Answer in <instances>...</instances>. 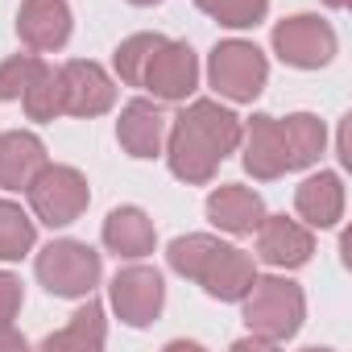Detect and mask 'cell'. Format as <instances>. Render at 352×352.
Here are the masks:
<instances>
[{
    "mask_svg": "<svg viewBox=\"0 0 352 352\" xmlns=\"http://www.w3.org/2000/svg\"><path fill=\"white\" fill-rule=\"evenodd\" d=\"M294 212L307 220V228H336L344 220V179L336 170L307 174L294 191Z\"/></svg>",
    "mask_w": 352,
    "mask_h": 352,
    "instance_id": "9a60e30c",
    "label": "cell"
},
{
    "mask_svg": "<svg viewBox=\"0 0 352 352\" xmlns=\"http://www.w3.org/2000/svg\"><path fill=\"white\" fill-rule=\"evenodd\" d=\"M141 87L153 91V100L162 104H183L187 96H195L199 87V58L187 42H162L149 63H145V75H141Z\"/></svg>",
    "mask_w": 352,
    "mask_h": 352,
    "instance_id": "ba28073f",
    "label": "cell"
},
{
    "mask_svg": "<svg viewBox=\"0 0 352 352\" xmlns=\"http://www.w3.org/2000/svg\"><path fill=\"white\" fill-rule=\"evenodd\" d=\"M71 5L67 0H21L17 9V38L34 50V54H50L63 50L71 42Z\"/></svg>",
    "mask_w": 352,
    "mask_h": 352,
    "instance_id": "7c38bea8",
    "label": "cell"
},
{
    "mask_svg": "<svg viewBox=\"0 0 352 352\" xmlns=\"http://www.w3.org/2000/svg\"><path fill=\"white\" fill-rule=\"evenodd\" d=\"M208 220L228 236H253L257 224L265 220V199L253 187L224 183L208 195Z\"/></svg>",
    "mask_w": 352,
    "mask_h": 352,
    "instance_id": "5bb4252c",
    "label": "cell"
},
{
    "mask_svg": "<svg viewBox=\"0 0 352 352\" xmlns=\"http://www.w3.org/2000/svg\"><path fill=\"white\" fill-rule=\"evenodd\" d=\"M25 344H30V340H25L13 323H9V327H0V352H25Z\"/></svg>",
    "mask_w": 352,
    "mask_h": 352,
    "instance_id": "83f0119b",
    "label": "cell"
},
{
    "mask_svg": "<svg viewBox=\"0 0 352 352\" xmlns=\"http://www.w3.org/2000/svg\"><path fill=\"white\" fill-rule=\"evenodd\" d=\"M241 145V116L220 100H191L174 124L166 129V162L179 183L204 187L216 179V170Z\"/></svg>",
    "mask_w": 352,
    "mask_h": 352,
    "instance_id": "6da1fadb",
    "label": "cell"
},
{
    "mask_svg": "<svg viewBox=\"0 0 352 352\" xmlns=\"http://www.w3.org/2000/svg\"><path fill=\"white\" fill-rule=\"evenodd\" d=\"M100 236H104V249L116 253V257H124V261H141V257H149L153 245H157V228H153V220H149L141 208H133V204L112 208L108 220H104V232H100Z\"/></svg>",
    "mask_w": 352,
    "mask_h": 352,
    "instance_id": "2e32d148",
    "label": "cell"
},
{
    "mask_svg": "<svg viewBox=\"0 0 352 352\" xmlns=\"http://www.w3.org/2000/svg\"><path fill=\"white\" fill-rule=\"evenodd\" d=\"M162 42H166L162 34H133V38H124V42L116 46V54H112V67H116L120 83H129V87H141L145 63H149V54H153Z\"/></svg>",
    "mask_w": 352,
    "mask_h": 352,
    "instance_id": "cb8c5ba5",
    "label": "cell"
},
{
    "mask_svg": "<svg viewBox=\"0 0 352 352\" xmlns=\"http://www.w3.org/2000/svg\"><path fill=\"white\" fill-rule=\"evenodd\" d=\"M38 67H42V58H38V54H13V58L0 63V104L21 100V96H25V87L34 83Z\"/></svg>",
    "mask_w": 352,
    "mask_h": 352,
    "instance_id": "484cf974",
    "label": "cell"
},
{
    "mask_svg": "<svg viewBox=\"0 0 352 352\" xmlns=\"http://www.w3.org/2000/svg\"><path fill=\"white\" fill-rule=\"evenodd\" d=\"M323 5H327V9H336V13H340V9H348V0H323Z\"/></svg>",
    "mask_w": 352,
    "mask_h": 352,
    "instance_id": "4dcf8cb0",
    "label": "cell"
},
{
    "mask_svg": "<svg viewBox=\"0 0 352 352\" xmlns=\"http://www.w3.org/2000/svg\"><path fill=\"white\" fill-rule=\"evenodd\" d=\"M34 274H38V282H42L50 294H58V298H87V294L100 286V278H104V261H100V253H96L87 241L63 236V241H50V245L38 253Z\"/></svg>",
    "mask_w": 352,
    "mask_h": 352,
    "instance_id": "3957f363",
    "label": "cell"
},
{
    "mask_svg": "<svg viewBox=\"0 0 352 352\" xmlns=\"http://www.w3.org/2000/svg\"><path fill=\"white\" fill-rule=\"evenodd\" d=\"M220 249H224V241H220V236L191 232V236H174V241H170V249H166V261H170V270L179 274V278H191V282H199V274L208 270V261H212Z\"/></svg>",
    "mask_w": 352,
    "mask_h": 352,
    "instance_id": "44dd1931",
    "label": "cell"
},
{
    "mask_svg": "<svg viewBox=\"0 0 352 352\" xmlns=\"http://www.w3.org/2000/svg\"><path fill=\"white\" fill-rule=\"evenodd\" d=\"M245 149V170L253 174L257 183H274L290 170L286 166V141H282V120L270 112H257L249 124H241V145Z\"/></svg>",
    "mask_w": 352,
    "mask_h": 352,
    "instance_id": "30bf717a",
    "label": "cell"
},
{
    "mask_svg": "<svg viewBox=\"0 0 352 352\" xmlns=\"http://www.w3.org/2000/svg\"><path fill=\"white\" fill-rule=\"evenodd\" d=\"M21 104H25V116L38 120V124L58 120L63 116V75H58V67H46L42 63L38 75H34V83L25 87Z\"/></svg>",
    "mask_w": 352,
    "mask_h": 352,
    "instance_id": "603a6c76",
    "label": "cell"
},
{
    "mask_svg": "<svg viewBox=\"0 0 352 352\" xmlns=\"http://www.w3.org/2000/svg\"><path fill=\"white\" fill-rule=\"evenodd\" d=\"M104 340H108L104 307L87 294V302L71 315V323H67L63 331H50V336L42 340V348H46V352H63V348H71V352H100Z\"/></svg>",
    "mask_w": 352,
    "mask_h": 352,
    "instance_id": "d6986e66",
    "label": "cell"
},
{
    "mask_svg": "<svg viewBox=\"0 0 352 352\" xmlns=\"http://www.w3.org/2000/svg\"><path fill=\"white\" fill-rule=\"evenodd\" d=\"M25 195H30V208H34L38 224H46V228L75 224L87 212V204H91L87 179L75 166H58V162H46L34 174V183L25 187Z\"/></svg>",
    "mask_w": 352,
    "mask_h": 352,
    "instance_id": "277c9868",
    "label": "cell"
},
{
    "mask_svg": "<svg viewBox=\"0 0 352 352\" xmlns=\"http://www.w3.org/2000/svg\"><path fill=\"white\" fill-rule=\"evenodd\" d=\"M195 5L224 30H253L270 13V0H195Z\"/></svg>",
    "mask_w": 352,
    "mask_h": 352,
    "instance_id": "d4e9b609",
    "label": "cell"
},
{
    "mask_svg": "<svg viewBox=\"0 0 352 352\" xmlns=\"http://www.w3.org/2000/svg\"><path fill=\"white\" fill-rule=\"evenodd\" d=\"M253 278H257L253 253H245V249H236V245H224V249L208 261V270L199 274V286H204L212 298H220V302H241V298L249 294Z\"/></svg>",
    "mask_w": 352,
    "mask_h": 352,
    "instance_id": "e0dca14e",
    "label": "cell"
},
{
    "mask_svg": "<svg viewBox=\"0 0 352 352\" xmlns=\"http://www.w3.org/2000/svg\"><path fill=\"white\" fill-rule=\"evenodd\" d=\"M270 42H274V54L286 67H294V71H319L340 50V38H336L331 21H323L315 13H298V17L278 21L274 34H270Z\"/></svg>",
    "mask_w": 352,
    "mask_h": 352,
    "instance_id": "8992f818",
    "label": "cell"
},
{
    "mask_svg": "<svg viewBox=\"0 0 352 352\" xmlns=\"http://www.w3.org/2000/svg\"><path fill=\"white\" fill-rule=\"evenodd\" d=\"M46 162L50 157H46L42 137H34L25 129L0 133V191H25Z\"/></svg>",
    "mask_w": 352,
    "mask_h": 352,
    "instance_id": "ac0fdd59",
    "label": "cell"
},
{
    "mask_svg": "<svg viewBox=\"0 0 352 352\" xmlns=\"http://www.w3.org/2000/svg\"><path fill=\"white\" fill-rule=\"evenodd\" d=\"M282 141H286V166L290 170H307L319 162V153L327 149V129L319 116L311 112H294L282 120Z\"/></svg>",
    "mask_w": 352,
    "mask_h": 352,
    "instance_id": "ffe728a7",
    "label": "cell"
},
{
    "mask_svg": "<svg viewBox=\"0 0 352 352\" xmlns=\"http://www.w3.org/2000/svg\"><path fill=\"white\" fill-rule=\"evenodd\" d=\"M241 302H245V327L253 336H261L270 348L294 340L298 327H302V319H307L302 286L290 282V278H282V274L253 278V286H249V294Z\"/></svg>",
    "mask_w": 352,
    "mask_h": 352,
    "instance_id": "7a4b0ae2",
    "label": "cell"
},
{
    "mask_svg": "<svg viewBox=\"0 0 352 352\" xmlns=\"http://www.w3.org/2000/svg\"><path fill=\"white\" fill-rule=\"evenodd\" d=\"M336 157H340V166H352V149H348V116L340 120V137H336Z\"/></svg>",
    "mask_w": 352,
    "mask_h": 352,
    "instance_id": "f1b7e54d",
    "label": "cell"
},
{
    "mask_svg": "<svg viewBox=\"0 0 352 352\" xmlns=\"http://www.w3.org/2000/svg\"><path fill=\"white\" fill-rule=\"evenodd\" d=\"M265 79H270V63H265V54L253 42H241V38L216 42V50L208 58V83L224 100L253 104L265 91Z\"/></svg>",
    "mask_w": 352,
    "mask_h": 352,
    "instance_id": "5b68a950",
    "label": "cell"
},
{
    "mask_svg": "<svg viewBox=\"0 0 352 352\" xmlns=\"http://www.w3.org/2000/svg\"><path fill=\"white\" fill-rule=\"evenodd\" d=\"M58 75H63V112L67 116L91 120V116H104L116 104V83L91 58H71V63L58 67Z\"/></svg>",
    "mask_w": 352,
    "mask_h": 352,
    "instance_id": "9c48e42d",
    "label": "cell"
},
{
    "mask_svg": "<svg viewBox=\"0 0 352 352\" xmlns=\"http://www.w3.org/2000/svg\"><path fill=\"white\" fill-rule=\"evenodd\" d=\"M253 236H257V257L274 270H298L315 253L311 228L298 220H286V216H265Z\"/></svg>",
    "mask_w": 352,
    "mask_h": 352,
    "instance_id": "4fadbf2b",
    "label": "cell"
},
{
    "mask_svg": "<svg viewBox=\"0 0 352 352\" xmlns=\"http://www.w3.org/2000/svg\"><path fill=\"white\" fill-rule=\"evenodd\" d=\"M108 302H112V311H116L120 323L149 327L162 315V307H166V278L153 265H129V270H120L112 278Z\"/></svg>",
    "mask_w": 352,
    "mask_h": 352,
    "instance_id": "52a82bcc",
    "label": "cell"
},
{
    "mask_svg": "<svg viewBox=\"0 0 352 352\" xmlns=\"http://www.w3.org/2000/svg\"><path fill=\"white\" fill-rule=\"evenodd\" d=\"M129 5H137V9H153V5H162V0H129Z\"/></svg>",
    "mask_w": 352,
    "mask_h": 352,
    "instance_id": "f546056e",
    "label": "cell"
},
{
    "mask_svg": "<svg viewBox=\"0 0 352 352\" xmlns=\"http://www.w3.org/2000/svg\"><path fill=\"white\" fill-rule=\"evenodd\" d=\"M21 302H25V286H21V278L9 274V270H0V327H9V323L17 319Z\"/></svg>",
    "mask_w": 352,
    "mask_h": 352,
    "instance_id": "4316f807",
    "label": "cell"
},
{
    "mask_svg": "<svg viewBox=\"0 0 352 352\" xmlns=\"http://www.w3.org/2000/svg\"><path fill=\"white\" fill-rule=\"evenodd\" d=\"M38 245V228L30 212L13 199H0V261H21Z\"/></svg>",
    "mask_w": 352,
    "mask_h": 352,
    "instance_id": "7402d4cb",
    "label": "cell"
},
{
    "mask_svg": "<svg viewBox=\"0 0 352 352\" xmlns=\"http://www.w3.org/2000/svg\"><path fill=\"white\" fill-rule=\"evenodd\" d=\"M166 129H170V116L162 112L157 100H129L120 108V120H116V141L129 157L149 162V157H162Z\"/></svg>",
    "mask_w": 352,
    "mask_h": 352,
    "instance_id": "8fae6325",
    "label": "cell"
}]
</instances>
